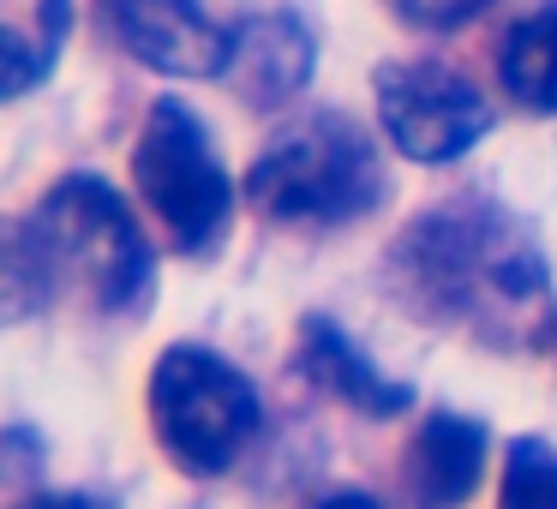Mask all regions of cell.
Here are the masks:
<instances>
[{
    "mask_svg": "<svg viewBox=\"0 0 557 509\" xmlns=\"http://www.w3.org/2000/svg\"><path fill=\"white\" fill-rule=\"evenodd\" d=\"M401 276L444 324L497 348H533L552 324V276L516 216L492 204H456L425 216L401 246Z\"/></svg>",
    "mask_w": 557,
    "mask_h": 509,
    "instance_id": "cell-1",
    "label": "cell"
},
{
    "mask_svg": "<svg viewBox=\"0 0 557 509\" xmlns=\"http://www.w3.org/2000/svg\"><path fill=\"white\" fill-rule=\"evenodd\" d=\"M377 114H384L389 145L413 162H456L492 126L485 97L468 78L449 73V66H425V61L377 73Z\"/></svg>",
    "mask_w": 557,
    "mask_h": 509,
    "instance_id": "cell-6",
    "label": "cell"
},
{
    "mask_svg": "<svg viewBox=\"0 0 557 509\" xmlns=\"http://www.w3.org/2000/svg\"><path fill=\"white\" fill-rule=\"evenodd\" d=\"M384 169L360 126L336 114L288 126L246 174V198L270 222H354L377 204Z\"/></svg>",
    "mask_w": 557,
    "mask_h": 509,
    "instance_id": "cell-3",
    "label": "cell"
},
{
    "mask_svg": "<svg viewBox=\"0 0 557 509\" xmlns=\"http://www.w3.org/2000/svg\"><path fill=\"white\" fill-rule=\"evenodd\" d=\"M485 461V432L461 413H432L408 449V485L425 509H456L480 485Z\"/></svg>",
    "mask_w": 557,
    "mask_h": 509,
    "instance_id": "cell-8",
    "label": "cell"
},
{
    "mask_svg": "<svg viewBox=\"0 0 557 509\" xmlns=\"http://www.w3.org/2000/svg\"><path fill=\"white\" fill-rule=\"evenodd\" d=\"M306 66H312V42L294 18H252L234 30L228 78L252 102H282L288 90H300Z\"/></svg>",
    "mask_w": 557,
    "mask_h": 509,
    "instance_id": "cell-9",
    "label": "cell"
},
{
    "mask_svg": "<svg viewBox=\"0 0 557 509\" xmlns=\"http://www.w3.org/2000/svg\"><path fill=\"white\" fill-rule=\"evenodd\" d=\"M37 282L42 300L78 294L97 312H133L150 300V246L121 193L90 174L61 181L13 240V294Z\"/></svg>",
    "mask_w": 557,
    "mask_h": 509,
    "instance_id": "cell-2",
    "label": "cell"
},
{
    "mask_svg": "<svg viewBox=\"0 0 557 509\" xmlns=\"http://www.w3.org/2000/svg\"><path fill=\"white\" fill-rule=\"evenodd\" d=\"M504 504L509 509H557V449L521 437L504 461Z\"/></svg>",
    "mask_w": 557,
    "mask_h": 509,
    "instance_id": "cell-12",
    "label": "cell"
},
{
    "mask_svg": "<svg viewBox=\"0 0 557 509\" xmlns=\"http://www.w3.org/2000/svg\"><path fill=\"white\" fill-rule=\"evenodd\" d=\"M150 420L186 473H222L258 432V389L210 348H169L150 372Z\"/></svg>",
    "mask_w": 557,
    "mask_h": 509,
    "instance_id": "cell-4",
    "label": "cell"
},
{
    "mask_svg": "<svg viewBox=\"0 0 557 509\" xmlns=\"http://www.w3.org/2000/svg\"><path fill=\"white\" fill-rule=\"evenodd\" d=\"M300 360H306V372H312L318 384L330 389V396L354 401L360 413H401V408L413 401L408 384H389V377L377 372V365L366 360V353L354 348L342 330H330V324H306Z\"/></svg>",
    "mask_w": 557,
    "mask_h": 509,
    "instance_id": "cell-10",
    "label": "cell"
},
{
    "mask_svg": "<svg viewBox=\"0 0 557 509\" xmlns=\"http://www.w3.org/2000/svg\"><path fill=\"white\" fill-rule=\"evenodd\" d=\"M18 509H97V504H85V497H30Z\"/></svg>",
    "mask_w": 557,
    "mask_h": 509,
    "instance_id": "cell-15",
    "label": "cell"
},
{
    "mask_svg": "<svg viewBox=\"0 0 557 509\" xmlns=\"http://www.w3.org/2000/svg\"><path fill=\"white\" fill-rule=\"evenodd\" d=\"M102 25L126 54L174 78H222L234 54V30L205 13V0H97Z\"/></svg>",
    "mask_w": 557,
    "mask_h": 509,
    "instance_id": "cell-7",
    "label": "cell"
},
{
    "mask_svg": "<svg viewBox=\"0 0 557 509\" xmlns=\"http://www.w3.org/2000/svg\"><path fill=\"white\" fill-rule=\"evenodd\" d=\"M312 509H377V504L366 492H336V497H318Z\"/></svg>",
    "mask_w": 557,
    "mask_h": 509,
    "instance_id": "cell-14",
    "label": "cell"
},
{
    "mask_svg": "<svg viewBox=\"0 0 557 509\" xmlns=\"http://www.w3.org/2000/svg\"><path fill=\"white\" fill-rule=\"evenodd\" d=\"M497 66H504V85L521 109L557 114V7H540V13L521 18L504 37Z\"/></svg>",
    "mask_w": 557,
    "mask_h": 509,
    "instance_id": "cell-11",
    "label": "cell"
},
{
    "mask_svg": "<svg viewBox=\"0 0 557 509\" xmlns=\"http://www.w3.org/2000/svg\"><path fill=\"white\" fill-rule=\"evenodd\" d=\"M133 174L150 216L169 228L181 252H205L222 240L234 216V181L210 145L205 121L186 102H157L145 121V138L133 150Z\"/></svg>",
    "mask_w": 557,
    "mask_h": 509,
    "instance_id": "cell-5",
    "label": "cell"
},
{
    "mask_svg": "<svg viewBox=\"0 0 557 509\" xmlns=\"http://www.w3.org/2000/svg\"><path fill=\"white\" fill-rule=\"evenodd\" d=\"M401 18H413V25H432V30H444V25H461V18H473L480 7H492V0H389Z\"/></svg>",
    "mask_w": 557,
    "mask_h": 509,
    "instance_id": "cell-13",
    "label": "cell"
}]
</instances>
